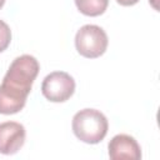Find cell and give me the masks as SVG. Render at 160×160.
<instances>
[{
    "label": "cell",
    "mask_w": 160,
    "mask_h": 160,
    "mask_svg": "<svg viewBox=\"0 0 160 160\" xmlns=\"http://www.w3.org/2000/svg\"><path fill=\"white\" fill-rule=\"evenodd\" d=\"M40 70L39 61L32 55H20L12 60L4 79V86L28 96L31 91L34 80L36 79Z\"/></svg>",
    "instance_id": "6da1fadb"
},
{
    "label": "cell",
    "mask_w": 160,
    "mask_h": 160,
    "mask_svg": "<svg viewBox=\"0 0 160 160\" xmlns=\"http://www.w3.org/2000/svg\"><path fill=\"white\" fill-rule=\"evenodd\" d=\"M75 136L86 144H98L108 134L109 122L106 116L96 109H82L72 118Z\"/></svg>",
    "instance_id": "7a4b0ae2"
},
{
    "label": "cell",
    "mask_w": 160,
    "mask_h": 160,
    "mask_svg": "<svg viewBox=\"0 0 160 160\" xmlns=\"http://www.w3.org/2000/svg\"><path fill=\"white\" fill-rule=\"evenodd\" d=\"M108 35L98 25H84L75 35V48L80 55L88 59L101 56L108 48Z\"/></svg>",
    "instance_id": "3957f363"
},
{
    "label": "cell",
    "mask_w": 160,
    "mask_h": 160,
    "mask_svg": "<svg viewBox=\"0 0 160 160\" xmlns=\"http://www.w3.org/2000/svg\"><path fill=\"white\" fill-rule=\"evenodd\" d=\"M75 91V80L65 71H52L46 75L41 84L42 95L52 102L69 100Z\"/></svg>",
    "instance_id": "277c9868"
},
{
    "label": "cell",
    "mask_w": 160,
    "mask_h": 160,
    "mask_svg": "<svg viewBox=\"0 0 160 160\" xmlns=\"http://www.w3.org/2000/svg\"><path fill=\"white\" fill-rule=\"evenodd\" d=\"M26 131L24 125L16 121H5L0 124V154H16L24 145Z\"/></svg>",
    "instance_id": "5b68a950"
},
{
    "label": "cell",
    "mask_w": 160,
    "mask_h": 160,
    "mask_svg": "<svg viewBox=\"0 0 160 160\" xmlns=\"http://www.w3.org/2000/svg\"><path fill=\"white\" fill-rule=\"evenodd\" d=\"M109 156L112 160H139L141 159V149L138 141L126 134L115 135L109 145Z\"/></svg>",
    "instance_id": "8992f818"
},
{
    "label": "cell",
    "mask_w": 160,
    "mask_h": 160,
    "mask_svg": "<svg viewBox=\"0 0 160 160\" xmlns=\"http://www.w3.org/2000/svg\"><path fill=\"white\" fill-rule=\"evenodd\" d=\"M26 98L4 85H0V114L12 115L22 110L26 104Z\"/></svg>",
    "instance_id": "52a82bcc"
},
{
    "label": "cell",
    "mask_w": 160,
    "mask_h": 160,
    "mask_svg": "<svg viewBox=\"0 0 160 160\" xmlns=\"http://www.w3.org/2000/svg\"><path fill=\"white\" fill-rule=\"evenodd\" d=\"M75 5L86 16H99L108 9L109 0H75Z\"/></svg>",
    "instance_id": "ba28073f"
},
{
    "label": "cell",
    "mask_w": 160,
    "mask_h": 160,
    "mask_svg": "<svg viewBox=\"0 0 160 160\" xmlns=\"http://www.w3.org/2000/svg\"><path fill=\"white\" fill-rule=\"evenodd\" d=\"M10 41H11V30L5 21L0 20V52L6 50V48L10 45Z\"/></svg>",
    "instance_id": "9c48e42d"
},
{
    "label": "cell",
    "mask_w": 160,
    "mask_h": 160,
    "mask_svg": "<svg viewBox=\"0 0 160 160\" xmlns=\"http://www.w3.org/2000/svg\"><path fill=\"white\" fill-rule=\"evenodd\" d=\"M116 2L122 6H132L136 2H139V0H116Z\"/></svg>",
    "instance_id": "30bf717a"
},
{
    "label": "cell",
    "mask_w": 160,
    "mask_h": 160,
    "mask_svg": "<svg viewBox=\"0 0 160 160\" xmlns=\"http://www.w3.org/2000/svg\"><path fill=\"white\" fill-rule=\"evenodd\" d=\"M4 4H5V0H0V9L4 6Z\"/></svg>",
    "instance_id": "8fae6325"
}]
</instances>
